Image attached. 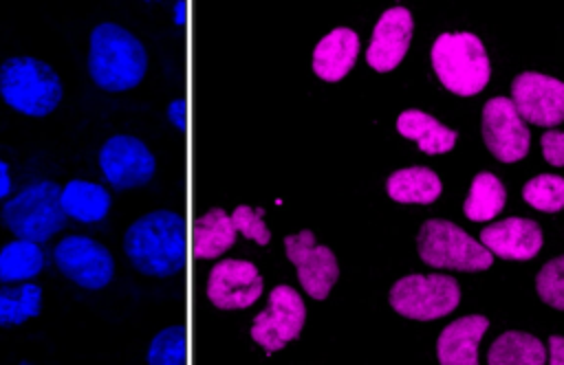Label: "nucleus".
Segmentation results:
<instances>
[{"label":"nucleus","instance_id":"5","mask_svg":"<svg viewBox=\"0 0 564 365\" xmlns=\"http://www.w3.org/2000/svg\"><path fill=\"white\" fill-rule=\"evenodd\" d=\"M432 66L441 84L460 97L478 95L491 75L489 57L474 33H441L432 46Z\"/></svg>","mask_w":564,"mask_h":365},{"label":"nucleus","instance_id":"28","mask_svg":"<svg viewBox=\"0 0 564 365\" xmlns=\"http://www.w3.org/2000/svg\"><path fill=\"white\" fill-rule=\"evenodd\" d=\"M522 198L538 211L555 213L564 209V178L555 174H538L522 187Z\"/></svg>","mask_w":564,"mask_h":365},{"label":"nucleus","instance_id":"13","mask_svg":"<svg viewBox=\"0 0 564 365\" xmlns=\"http://www.w3.org/2000/svg\"><path fill=\"white\" fill-rule=\"evenodd\" d=\"M511 101L518 114L542 128L564 121V81L542 73H520L511 84Z\"/></svg>","mask_w":564,"mask_h":365},{"label":"nucleus","instance_id":"3","mask_svg":"<svg viewBox=\"0 0 564 365\" xmlns=\"http://www.w3.org/2000/svg\"><path fill=\"white\" fill-rule=\"evenodd\" d=\"M62 95V79L46 62L13 55L0 64V97L9 108L26 117H46L59 106Z\"/></svg>","mask_w":564,"mask_h":365},{"label":"nucleus","instance_id":"27","mask_svg":"<svg viewBox=\"0 0 564 365\" xmlns=\"http://www.w3.org/2000/svg\"><path fill=\"white\" fill-rule=\"evenodd\" d=\"M148 365H187L185 325H167L154 334L145 352Z\"/></svg>","mask_w":564,"mask_h":365},{"label":"nucleus","instance_id":"20","mask_svg":"<svg viewBox=\"0 0 564 365\" xmlns=\"http://www.w3.org/2000/svg\"><path fill=\"white\" fill-rule=\"evenodd\" d=\"M401 136L412 139L425 154H443L456 145V132L421 110H403L397 117Z\"/></svg>","mask_w":564,"mask_h":365},{"label":"nucleus","instance_id":"12","mask_svg":"<svg viewBox=\"0 0 564 365\" xmlns=\"http://www.w3.org/2000/svg\"><path fill=\"white\" fill-rule=\"evenodd\" d=\"M482 139L487 150L502 163L527 156L531 134L509 97H491L482 106Z\"/></svg>","mask_w":564,"mask_h":365},{"label":"nucleus","instance_id":"21","mask_svg":"<svg viewBox=\"0 0 564 365\" xmlns=\"http://www.w3.org/2000/svg\"><path fill=\"white\" fill-rule=\"evenodd\" d=\"M62 209L79 222H99L110 211V193L97 182L73 178L62 187Z\"/></svg>","mask_w":564,"mask_h":365},{"label":"nucleus","instance_id":"10","mask_svg":"<svg viewBox=\"0 0 564 365\" xmlns=\"http://www.w3.org/2000/svg\"><path fill=\"white\" fill-rule=\"evenodd\" d=\"M99 167L115 189H134L152 180L156 161L150 147L130 134H115L106 139L99 150Z\"/></svg>","mask_w":564,"mask_h":365},{"label":"nucleus","instance_id":"6","mask_svg":"<svg viewBox=\"0 0 564 365\" xmlns=\"http://www.w3.org/2000/svg\"><path fill=\"white\" fill-rule=\"evenodd\" d=\"M416 248L421 259L434 268L485 270L494 264V255L480 242L447 220L423 222Z\"/></svg>","mask_w":564,"mask_h":365},{"label":"nucleus","instance_id":"32","mask_svg":"<svg viewBox=\"0 0 564 365\" xmlns=\"http://www.w3.org/2000/svg\"><path fill=\"white\" fill-rule=\"evenodd\" d=\"M167 119H170L181 132L187 130V106H185V99H174V101L167 106Z\"/></svg>","mask_w":564,"mask_h":365},{"label":"nucleus","instance_id":"29","mask_svg":"<svg viewBox=\"0 0 564 365\" xmlns=\"http://www.w3.org/2000/svg\"><path fill=\"white\" fill-rule=\"evenodd\" d=\"M538 295L544 303L564 310V255L546 262L535 277Z\"/></svg>","mask_w":564,"mask_h":365},{"label":"nucleus","instance_id":"31","mask_svg":"<svg viewBox=\"0 0 564 365\" xmlns=\"http://www.w3.org/2000/svg\"><path fill=\"white\" fill-rule=\"evenodd\" d=\"M542 145V154L546 158V163L562 167L564 165V132H555V130H546L540 139Z\"/></svg>","mask_w":564,"mask_h":365},{"label":"nucleus","instance_id":"18","mask_svg":"<svg viewBox=\"0 0 564 365\" xmlns=\"http://www.w3.org/2000/svg\"><path fill=\"white\" fill-rule=\"evenodd\" d=\"M359 53V37L348 26L326 33L313 51V73L324 81H339L348 75Z\"/></svg>","mask_w":564,"mask_h":365},{"label":"nucleus","instance_id":"33","mask_svg":"<svg viewBox=\"0 0 564 365\" xmlns=\"http://www.w3.org/2000/svg\"><path fill=\"white\" fill-rule=\"evenodd\" d=\"M549 365H564V336L549 339Z\"/></svg>","mask_w":564,"mask_h":365},{"label":"nucleus","instance_id":"14","mask_svg":"<svg viewBox=\"0 0 564 365\" xmlns=\"http://www.w3.org/2000/svg\"><path fill=\"white\" fill-rule=\"evenodd\" d=\"M262 277L247 259H220L207 277V299L220 310L249 308L262 295Z\"/></svg>","mask_w":564,"mask_h":365},{"label":"nucleus","instance_id":"7","mask_svg":"<svg viewBox=\"0 0 564 365\" xmlns=\"http://www.w3.org/2000/svg\"><path fill=\"white\" fill-rule=\"evenodd\" d=\"M460 301L458 281L449 275H405L390 288V306L416 321L449 314Z\"/></svg>","mask_w":564,"mask_h":365},{"label":"nucleus","instance_id":"1","mask_svg":"<svg viewBox=\"0 0 564 365\" xmlns=\"http://www.w3.org/2000/svg\"><path fill=\"white\" fill-rule=\"evenodd\" d=\"M123 251L141 275H176L187 259L185 218L170 209H156L137 218L123 235Z\"/></svg>","mask_w":564,"mask_h":365},{"label":"nucleus","instance_id":"19","mask_svg":"<svg viewBox=\"0 0 564 365\" xmlns=\"http://www.w3.org/2000/svg\"><path fill=\"white\" fill-rule=\"evenodd\" d=\"M236 226L225 209H209L192 224V255L196 259H216L236 242Z\"/></svg>","mask_w":564,"mask_h":365},{"label":"nucleus","instance_id":"9","mask_svg":"<svg viewBox=\"0 0 564 365\" xmlns=\"http://www.w3.org/2000/svg\"><path fill=\"white\" fill-rule=\"evenodd\" d=\"M306 319V308L295 288L280 284L271 290L269 303L251 323V339L264 352H278L289 341L297 339Z\"/></svg>","mask_w":564,"mask_h":365},{"label":"nucleus","instance_id":"23","mask_svg":"<svg viewBox=\"0 0 564 365\" xmlns=\"http://www.w3.org/2000/svg\"><path fill=\"white\" fill-rule=\"evenodd\" d=\"M544 343L529 332H502L487 352L489 365H544Z\"/></svg>","mask_w":564,"mask_h":365},{"label":"nucleus","instance_id":"2","mask_svg":"<svg viewBox=\"0 0 564 365\" xmlns=\"http://www.w3.org/2000/svg\"><path fill=\"white\" fill-rule=\"evenodd\" d=\"M148 70V53L137 35L115 22H101L90 31L88 75L106 92H123L141 84Z\"/></svg>","mask_w":564,"mask_h":365},{"label":"nucleus","instance_id":"4","mask_svg":"<svg viewBox=\"0 0 564 365\" xmlns=\"http://www.w3.org/2000/svg\"><path fill=\"white\" fill-rule=\"evenodd\" d=\"M2 224L18 237L29 242H46L66 222L62 209V187L53 180H35L22 187L2 204Z\"/></svg>","mask_w":564,"mask_h":365},{"label":"nucleus","instance_id":"25","mask_svg":"<svg viewBox=\"0 0 564 365\" xmlns=\"http://www.w3.org/2000/svg\"><path fill=\"white\" fill-rule=\"evenodd\" d=\"M505 200H507V191L500 178L494 176L491 172H480L471 180L463 211L474 222H487L502 211Z\"/></svg>","mask_w":564,"mask_h":365},{"label":"nucleus","instance_id":"17","mask_svg":"<svg viewBox=\"0 0 564 365\" xmlns=\"http://www.w3.org/2000/svg\"><path fill=\"white\" fill-rule=\"evenodd\" d=\"M489 328L482 314H469L452 321L436 341L441 365H478V343Z\"/></svg>","mask_w":564,"mask_h":365},{"label":"nucleus","instance_id":"34","mask_svg":"<svg viewBox=\"0 0 564 365\" xmlns=\"http://www.w3.org/2000/svg\"><path fill=\"white\" fill-rule=\"evenodd\" d=\"M20 365H33V363H26V361H22V363H20Z\"/></svg>","mask_w":564,"mask_h":365},{"label":"nucleus","instance_id":"22","mask_svg":"<svg viewBox=\"0 0 564 365\" xmlns=\"http://www.w3.org/2000/svg\"><path fill=\"white\" fill-rule=\"evenodd\" d=\"M386 189L388 196L397 202L430 204L441 196L443 185L441 178L427 167H405L390 174Z\"/></svg>","mask_w":564,"mask_h":365},{"label":"nucleus","instance_id":"24","mask_svg":"<svg viewBox=\"0 0 564 365\" xmlns=\"http://www.w3.org/2000/svg\"><path fill=\"white\" fill-rule=\"evenodd\" d=\"M44 266L40 244L29 240H13L0 248V281L18 284L35 277Z\"/></svg>","mask_w":564,"mask_h":365},{"label":"nucleus","instance_id":"30","mask_svg":"<svg viewBox=\"0 0 564 365\" xmlns=\"http://www.w3.org/2000/svg\"><path fill=\"white\" fill-rule=\"evenodd\" d=\"M262 215H264V209H260V207L253 209L249 204H238L231 213V222H234L236 231H240L247 240H251L260 246H267L271 240V231L262 222Z\"/></svg>","mask_w":564,"mask_h":365},{"label":"nucleus","instance_id":"11","mask_svg":"<svg viewBox=\"0 0 564 365\" xmlns=\"http://www.w3.org/2000/svg\"><path fill=\"white\" fill-rule=\"evenodd\" d=\"M284 253L289 262H293L302 288L308 292V297L322 301L328 297L330 288L335 286L339 277V266L335 253L315 242L313 231L304 229L295 235L284 237Z\"/></svg>","mask_w":564,"mask_h":365},{"label":"nucleus","instance_id":"8","mask_svg":"<svg viewBox=\"0 0 564 365\" xmlns=\"http://www.w3.org/2000/svg\"><path fill=\"white\" fill-rule=\"evenodd\" d=\"M53 262L73 284L86 290H99L115 277L110 251L93 237L66 235L53 251Z\"/></svg>","mask_w":564,"mask_h":365},{"label":"nucleus","instance_id":"26","mask_svg":"<svg viewBox=\"0 0 564 365\" xmlns=\"http://www.w3.org/2000/svg\"><path fill=\"white\" fill-rule=\"evenodd\" d=\"M42 310V288L37 284H20L0 288V325H20L37 317Z\"/></svg>","mask_w":564,"mask_h":365},{"label":"nucleus","instance_id":"15","mask_svg":"<svg viewBox=\"0 0 564 365\" xmlns=\"http://www.w3.org/2000/svg\"><path fill=\"white\" fill-rule=\"evenodd\" d=\"M412 13L405 7H392L381 13L372 29L366 62L377 73H388L401 64L412 40Z\"/></svg>","mask_w":564,"mask_h":365},{"label":"nucleus","instance_id":"16","mask_svg":"<svg viewBox=\"0 0 564 365\" xmlns=\"http://www.w3.org/2000/svg\"><path fill=\"white\" fill-rule=\"evenodd\" d=\"M480 244L502 259H531L542 248V229L527 218H507L485 226Z\"/></svg>","mask_w":564,"mask_h":365}]
</instances>
